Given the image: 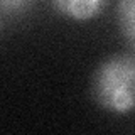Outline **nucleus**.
I'll return each instance as SVG.
<instances>
[{
  "label": "nucleus",
  "instance_id": "1",
  "mask_svg": "<svg viewBox=\"0 0 135 135\" xmlns=\"http://www.w3.org/2000/svg\"><path fill=\"white\" fill-rule=\"evenodd\" d=\"M91 95L110 113L127 115L135 112V52L113 54L103 59L93 73Z\"/></svg>",
  "mask_w": 135,
  "mask_h": 135
},
{
  "label": "nucleus",
  "instance_id": "2",
  "mask_svg": "<svg viewBox=\"0 0 135 135\" xmlns=\"http://www.w3.org/2000/svg\"><path fill=\"white\" fill-rule=\"evenodd\" d=\"M110 0H51L52 7L66 19L86 22L98 17Z\"/></svg>",
  "mask_w": 135,
  "mask_h": 135
},
{
  "label": "nucleus",
  "instance_id": "3",
  "mask_svg": "<svg viewBox=\"0 0 135 135\" xmlns=\"http://www.w3.org/2000/svg\"><path fill=\"white\" fill-rule=\"evenodd\" d=\"M117 22L127 42L135 49V0H118Z\"/></svg>",
  "mask_w": 135,
  "mask_h": 135
},
{
  "label": "nucleus",
  "instance_id": "4",
  "mask_svg": "<svg viewBox=\"0 0 135 135\" xmlns=\"http://www.w3.org/2000/svg\"><path fill=\"white\" fill-rule=\"evenodd\" d=\"M34 0H0V12L7 15L25 14L32 7Z\"/></svg>",
  "mask_w": 135,
  "mask_h": 135
},
{
  "label": "nucleus",
  "instance_id": "5",
  "mask_svg": "<svg viewBox=\"0 0 135 135\" xmlns=\"http://www.w3.org/2000/svg\"><path fill=\"white\" fill-rule=\"evenodd\" d=\"M0 31H2V14H0Z\"/></svg>",
  "mask_w": 135,
  "mask_h": 135
}]
</instances>
